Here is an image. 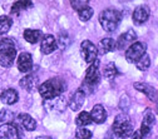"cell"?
Returning a JSON list of instances; mask_svg holds the SVG:
<instances>
[{
    "instance_id": "cell-1",
    "label": "cell",
    "mask_w": 158,
    "mask_h": 139,
    "mask_svg": "<svg viewBox=\"0 0 158 139\" xmlns=\"http://www.w3.org/2000/svg\"><path fill=\"white\" fill-rule=\"evenodd\" d=\"M67 89V83L62 78H52L48 79L43 84L38 85L39 94L43 96L44 100H52L58 96H62V94Z\"/></svg>"
},
{
    "instance_id": "cell-2",
    "label": "cell",
    "mask_w": 158,
    "mask_h": 139,
    "mask_svg": "<svg viewBox=\"0 0 158 139\" xmlns=\"http://www.w3.org/2000/svg\"><path fill=\"white\" fill-rule=\"evenodd\" d=\"M16 48L11 38H0V65L10 68L15 60Z\"/></svg>"
},
{
    "instance_id": "cell-3",
    "label": "cell",
    "mask_w": 158,
    "mask_h": 139,
    "mask_svg": "<svg viewBox=\"0 0 158 139\" xmlns=\"http://www.w3.org/2000/svg\"><path fill=\"white\" fill-rule=\"evenodd\" d=\"M112 132L119 139L128 138L133 133V122L131 121V118L127 114L117 115L112 125Z\"/></svg>"
},
{
    "instance_id": "cell-4",
    "label": "cell",
    "mask_w": 158,
    "mask_h": 139,
    "mask_svg": "<svg viewBox=\"0 0 158 139\" xmlns=\"http://www.w3.org/2000/svg\"><path fill=\"white\" fill-rule=\"evenodd\" d=\"M101 78H102V74L99 72V62L95 60L94 63L90 64V67L85 72L84 82H83V85H82L81 90H83L84 93L85 92L87 93H92L95 89V87L99 84Z\"/></svg>"
},
{
    "instance_id": "cell-5",
    "label": "cell",
    "mask_w": 158,
    "mask_h": 139,
    "mask_svg": "<svg viewBox=\"0 0 158 139\" xmlns=\"http://www.w3.org/2000/svg\"><path fill=\"white\" fill-rule=\"evenodd\" d=\"M98 19H99V24L102 25V28L106 31L110 33V31H114L118 28V25H119L122 20V14L114 9H106L99 14Z\"/></svg>"
},
{
    "instance_id": "cell-6",
    "label": "cell",
    "mask_w": 158,
    "mask_h": 139,
    "mask_svg": "<svg viewBox=\"0 0 158 139\" xmlns=\"http://www.w3.org/2000/svg\"><path fill=\"white\" fill-rule=\"evenodd\" d=\"M147 50V44L143 42H135L131 47L126 49V59L128 63H135L138 59H141Z\"/></svg>"
},
{
    "instance_id": "cell-7",
    "label": "cell",
    "mask_w": 158,
    "mask_h": 139,
    "mask_svg": "<svg viewBox=\"0 0 158 139\" xmlns=\"http://www.w3.org/2000/svg\"><path fill=\"white\" fill-rule=\"evenodd\" d=\"M81 53L82 56L84 59V62L88 64H92L97 60V55H98V50L97 47L90 42V40H83L81 44Z\"/></svg>"
},
{
    "instance_id": "cell-8",
    "label": "cell",
    "mask_w": 158,
    "mask_h": 139,
    "mask_svg": "<svg viewBox=\"0 0 158 139\" xmlns=\"http://www.w3.org/2000/svg\"><path fill=\"white\" fill-rule=\"evenodd\" d=\"M135 42H137V34H135L134 30L129 29L126 33H123V34L119 35V38H118V40L115 43V49L117 48L118 49H122V50L123 49H127L128 47H131Z\"/></svg>"
},
{
    "instance_id": "cell-9",
    "label": "cell",
    "mask_w": 158,
    "mask_h": 139,
    "mask_svg": "<svg viewBox=\"0 0 158 139\" xmlns=\"http://www.w3.org/2000/svg\"><path fill=\"white\" fill-rule=\"evenodd\" d=\"M20 130L13 123H6L0 125V139H19Z\"/></svg>"
},
{
    "instance_id": "cell-10",
    "label": "cell",
    "mask_w": 158,
    "mask_h": 139,
    "mask_svg": "<svg viewBox=\"0 0 158 139\" xmlns=\"http://www.w3.org/2000/svg\"><path fill=\"white\" fill-rule=\"evenodd\" d=\"M16 65L19 72L22 73H29L33 70V56L30 53H20L18 56Z\"/></svg>"
},
{
    "instance_id": "cell-11",
    "label": "cell",
    "mask_w": 158,
    "mask_h": 139,
    "mask_svg": "<svg viewBox=\"0 0 158 139\" xmlns=\"http://www.w3.org/2000/svg\"><path fill=\"white\" fill-rule=\"evenodd\" d=\"M151 10L147 5H141V6H137L133 11V22L135 25H142L143 23H146L149 18Z\"/></svg>"
},
{
    "instance_id": "cell-12",
    "label": "cell",
    "mask_w": 158,
    "mask_h": 139,
    "mask_svg": "<svg viewBox=\"0 0 158 139\" xmlns=\"http://www.w3.org/2000/svg\"><path fill=\"white\" fill-rule=\"evenodd\" d=\"M15 119H16V122L20 124L25 130H28V132H33V130L36 129L35 119L31 115H29L28 113H20Z\"/></svg>"
},
{
    "instance_id": "cell-13",
    "label": "cell",
    "mask_w": 158,
    "mask_h": 139,
    "mask_svg": "<svg viewBox=\"0 0 158 139\" xmlns=\"http://www.w3.org/2000/svg\"><path fill=\"white\" fill-rule=\"evenodd\" d=\"M56 47H58V45H56V39H55L53 35L48 34V35H44V36L42 38L40 50H42L43 54H45V55L52 54L53 51H55Z\"/></svg>"
},
{
    "instance_id": "cell-14",
    "label": "cell",
    "mask_w": 158,
    "mask_h": 139,
    "mask_svg": "<svg viewBox=\"0 0 158 139\" xmlns=\"http://www.w3.org/2000/svg\"><path fill=\"white\" fill-rule=\"evenodd\" d=\"M84 100H85V93L81 89H78L69 99V108L73 110V112H78L81 109L84 104Z\"/></svg>"
},
{
    "instance_id": "cell-15",
    "label": "cell",
    "mask_w": 158,
    "mask_h": 139,
    "mask_svg": "<svg viewBox=\"0 0 158 139\" xmlns=\"http://www.w3.org/2000/svg\"><path fill=\"white\" fill-rule=\"evenodd\" d=\"M89 114H90V118H92V122H94L97 124H102L107 121V110L101 104L94 105Z\"/></svg>"
},
{
    "instance_id": "cell-16",
    "label": "cell",
    "mask_w": 158,
    "mask_h": 139,
    "mask_svg": "<svg viewBox=\"0 0 158 139\" xmlns=\"http://www.w3.org/2000/svg\"><path fill=\"white\" fill-rule=\"evenodd\" d=\"M133 87L138 90V92H142L149 100H152V102H157V90H156V88H153L152 85H149V84H146V83H134L133 84Z\"/></svg>"
},
{
    "instance_id": "cell-17",
    "label": "cell",
    "mask_w": 158,
    "mask_h": 139,
    "mask_svg": "<svg viewBox=\"0 0 158 139\" xmlns=\"http://www.w3.org/2000/svg\"><path fill=\"white\" fill-rule=\"evenodd\" d=\"M0 99H2V102L4 104H8V105H13L15 104L18 100H19V94L15 89H5L3 90V93L0 94Z\"/></svg>"
},
{
    "instance_id": "cell-18",
    "label": "cell",
    "mask_w": 158,
    "mask_h": 139,
    "mask_svg": "<svg viewBox=\"0 0 158 139\" xmlns=\"http://www.w3.org/2000/svg\"><path fill=\"white\" fill-rule=\"evenodd\" d=\"M97 50L101 54H107V53L114 51L115 50V42L112 38H104L103 40H101L99 44H98Z\"/></svg>"
},
{
    "instance_id": "cell-19",
    "label": "cell",
    "mask_w": 158,
    "mask_h": 139,
    "mask_svg": "<svg viewBox=\"0 0 158 139\" xmlns=\"http://www.w3.org/2000/svg\"><path fill=\"white\" fill-rule=\"evenodd\" d=\"M20 87H23L27 92H33L36 87H38V78L34 74H29L27 76H24L20 82H19Z\"/></svg>"
},
{
    "instance_id": "cell-20",
    "label": "cell",
    "mask_w": 158,
    "mask_h": 139,
    "mask_svg": "<svg viewBox=\"0 0 158 139\" xmlns=\"http://www.w3.org/2000/svg\"><path fill=\"white\" fill-rule=\"evenodd\" d=\"M43 31L42 30H38V29H25L24 30V39L30 43V44H35L39 40H42L43 38Z\"/></svg>"
},
{
    "instance_id": "cell-21",
    "label": "cell",
    "mask_w": 158,
    "mask_h": 139,
    "mask_svg": "<svg viewBox=\"0 0 158 139\" xmlns=\"http://www.w3.org/2000/svg\"><path fill=\"white\" fill-rule=\"evenodd\" d=\"M92 123V118H90V114L88 112H82L79 113V115L75 119V124L79 127V128H84L85 125H89Z\"/></svg>"
},
{
    "instance_id": "cell-22",
    "label": "cell",
    "mask_w": 158,
    "mask_h": 139,
    "mask_svg": "<svg viewBox=\"0 0 158 139\" xmlns=\"http://www.w3.org/2000/svg\"><path fill=\"white\" fill-rule=\"evenodd\" d=\"M117 75H118V69H117L115 64L114 63H108L106 65V68L103 69V76L107 78L108 80H112V79H114Z\"/></svg>"
},
{
    "instance_id": "cell-23",
    "label": "cell",
    "mask_w": 158,
    "mask_h": 139,
    "mask_svg": "<svg viewBox=\"0 0 158 139\" xmlns=\"http://www.w3.org/2000/svg\"><path fill=\"white\" fill-rule=\"evenodd\" d=\"M11 24H13L11 18H9V16H6V15L0 16V35L6 34V33L10 30Z\"/></svg>"
},
{
    "instance_id": "cell-24",
    "label": "cell",
    "mask_w": 158,
    "mask_h": 139,
    "mask_svg": "<svg viewBox=\"0 0 158 139\" xmlns=\"http://www.w3.org/2000/svg\"><path fill=\"white\" fill-rule=\"evenodd\" d=\"M33 6V3L29 2V0H23V2H16L15 4H13L11 6V13L13 14H18L20 13L22 10H25V9H29Z\"/></svg>"
},
{
    "instance_id": "cell-25",
    "label": "cell",
    "mask_w": 158,
    "mask_h": 139,
    "mask_svg": "<svg viewBox=\"0 0 158 139\" xmlns=\"http://www.w3.org/2000/svg\"><path fill=\"white\" fill-rule=\"evenodd\" d=\"M93 13H94L93 8L87 5V6L82 8L81 10H78V16H79V19H81L82 22H88L89 19L93 16Z\"/></svg>"
},
{
    "instance_id": "cell-26",
    "label": "cell",
    "mask_w": 158,
    "mask_h": 139,
    "mask_svg": "<svg viewBox=\"0 0 158 139\" xmlns=\"http://www.w3.org/2000/svg\"><path fill=\"white\" fill-rule=\"evenodd\" d=\"M14 119H15V114L10 109H3L2 112H0V122H2L3 124L11 123Z\"/></svg>"
},
{
    "instance_id": "cell-27",
    "label": "cell",
    "mask_w": 158,
    "mask_h": 139,
    "mask_svg": "<svg viewBox=\"0 0 158 139\" xmlns=\"http://www.w3.org/2000/svg\"><path fill=\"white\" fill-rule=\"evenodd\" d=\"M149 65H151V59H149V56L147 54H144L141 59H138V60L135 62V67L139 70H143V72L147 70L149 68Z\"/></svg>"
},
{
    "instance_id": "cell-28",
    "label": "cell",
    "mask_w": 158,
    "mask_h": 139,
    "mask_svg": "<svg viewBox=\"0 0 158 139\" xmlns=\"http://www.w3.org/2000/svg\"><path fill=\"white\" fill-rule=\"evenodd\" d=\"M69 43H70V38H69V35L65 31L59 34V38H58V40H56V45H59L62 49H65L69 45Z\"/></svg>"
},
{
    "instance_id": "cell-29",
    "label": "cell",
    "mask_w": 158,
    "mask_h": 139,
    "mask_svg": "<svg viewBox=\"0 0 158 139\" xmlns=\"http://www.w3.org/2000/svg\"><path fill=\"white\" fill-rule=\"evenodd\" d=\"M93 133L87 128H78L75 132V139H92Z\"/></svg>"
},
{
    "instance_id": "cell-30",
    "label": "cell",
    "mask_w": 158,
    "mask_h": 139,
    "mask_svg": "<svg viewBox=\"0 0 158 139\" xmlns=\"http://www.w3.org/2000/svg\"><path fill=\"white\" fill-rule=\"evenodd\" d=\"M50 102H53V104H52V108H54V109H56V110H59V112H62V110H64L65 109V99L64 98H62V96H58V98H55V99H52Z\"/></svg>"
},
{
    "instance_id": "cell-31",
    "label": "cell",
    "mask_w": 158,
    "mask_h": 139,
    "mask_svg": "<svg viewBox=\"0 0 158 139\" xmlns=\"http://www.w3.org/2000/svg\"><path fill=\"white\" fill-rule=\"evenodd\" d=\"M143 124H144V125H147V127H149V128H152V125H154V124H156V115H154L151 110H148V112L144 114Z\"/></svg>"
},
{
    "instance_id": "cell-32",
    "label": "cell",
    "mask_w": 158,
    "mask_h": 139,
    "mask_svg": "<svg viewBox=\"0 0 158 139\" xmlns=\"http://www.w3.org/2000/svg\"><path fill=\"white\" fill-rule=\"evenodd\" d=\"M70 5H72V8L74 10L78 11V10H81L82 8L89 5V2L88 0H73V2H70Z\"/></svg>"
},
{
    "instance_id": "cell-33",
    "label": "cell",
    "mask_w": 158,
    "mask_h": 139,
    "mask_svg": "<svg viewBox=\"0 0 158 139\" xmlns=\"http://www.w3.org/2000/svg\"><path fill=\"white\" fill-rule=\"evenodd\" d=\"M139 133H141V134H142V137L144 138V137H147L148 134H151V128H149V127H147V125H144V124L142 123L141 129H139Z\"/></svg>"
},
{
    "instance_id": "cell-34",
    "label": "cell",
    "mask_w": 158,
    "mask_h": 139,
    "mask_svg": "<svg viewBox=\"0 0 158 139\" xmlns=\"http://www.w3.org/2000/svg\"><path fill=\"white\" fill-rule=\"evenodd\" d=\"M132 139H144L142 137V134L139 133V130H137V132H133L132 133Z\"/></svg>"
},
{
    "instance_id": "cell-35",
    "label": "cell",
    "mask_w": 158,
    "mask_h": 139,
    "mask_svg": "<svg viewBox=\"0 0 158 139\" xmlns=\"http://www.w3.org/2000/svg\"><path fill=\"white\" fill-rule=\"evenodd\" d=\"M35 139H52L50 137H47V135H44V137H36Z\"/></svg>"
}]
</instances>
